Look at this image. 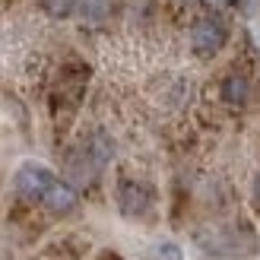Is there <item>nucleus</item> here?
<instances>
[{
  "label": "nucleus",
  "instance_id": "obj_1",
  "mask_svg": "<svg viewBox=\"0 0 260 260\" xmlns=\"http://www.w3.org/2000/svg\"><path fill=\"white\" fill-rule=\"evenodd\" d=\"M225 38H229V29H225L222 19L203 16V19L190 29V48H193V54H197V57L206 60V57H213V54H219V51H222Z\"/></svg>",
  "mask_w": 260,
  "mask_h": 260
},
{
  "label": "nucleus",
  "instance_id": "obj_2",
  "mask_svg": "<svg viewBox=\"0 0 260 260\" xmlns=\"http://www.w3.org/2000/svg\"><path fill=\"white\" fill-rule=\"evenodd\" d=\"M54 172L51 168H45V165H38V162H25L19 172H16V190L22 193L25 200H42L45 193H48V187L54 184Z\"/></svg>",
  "mask_w": 260,
  "mask_h": 260
},
{
  "label": "nucleus",
  "instance_id": "obj_3",
  "mask_svg": "<svg viewBox=\"0 0 260 260\" xmlns=\"http://www.w3.org/2000/svg\"><path fill=\"white\" fill-rule=\"evenodd\" d=\"M118 206H121L124 216L137 219V216H143L149 210V190L143 184H134V181H124L121 190H118Z\"/></svg>",
  "mask_w": 260,
  "mask_h": 260
},
{
  "label": "nucleus",
  "instance_id": "obj_4",
  "mask_svg": "<svg viewBox=\"0 0 260 260\" xmlns=\"http://www.w3.org/2000/svg\"><path fill=\"white\" fill-rule=\"evenodd\" d=\"M42 203L48 206L51 213L67 216V213H73L76 206H80V197H76V190L67 184V181H54V184L48 187V193L42 197Z\"/></svg>",
  "mask_w": 260,
  "mask_h": 260
},
{
  "label": "nucleus",
  "instance_id": "obj_5",
  "mask_svg": "<svg viewBox=\"0 0 260 260\" xmlns=\"http://www.w3.org/2000/svg\"><path fill=\"white\" fill-rule=\"evenodd\" d=\"M248 92H251V86H248V80L244 76H238V73H232V76H225V83H222V99L229 102V105H244L248 102Z\"/></svg>",
  "mask_w": 260,
  "mask_h": 260
},
{
  "label": "nucleus",
  "instance_id": "obj_6",
  "mask_svg": "<svg viewBox=\"0 0 260 260\" xmlns=\"http://www.w3.org/2000/svg\"><path fill=\"white\" fill-rule=\"evenodd\" d=\"M80 16L86 19V22H102L111 13V0H80Z\"/></svg>",
  "mask_w": 260,
  "mask_h": 260
},
{
  "label": "nucleus",
  "instance_id": "obj_7",
  "mask_svg": "<svg viewBox=\"0 0 260 260\" xmlns=\"http://www.w3.org/2000/svg\"><path fill=\"white\" fill-rule=\"evenodd\" d=\"M76 7H80V0H42V10L48 13V16H54V19L73 16Z\"/></svg>",
  "mask_w": 260,
  "mask_h": 260
},
{
  "label": "nucleus",
  "instance_id": "obj_8",
  "mask_svg": "<svg viewBox=\"0 0 260 260\" xmlns=\"http://www.w3.org/2000/svg\"><path fill=\"white\" fill-rule=\"evenodd\" d=\"M111 152H114V146H111V140L105 137V134H99L95 140H92V146H89V155L102 165V162H108L111 159Z\"/></svg>",
  "mask_w": 260,
  "mask_h": 260
},
{
  "label": "nucleus",
  "instance_id": "obj_9",
  "mask_svg": "<svg viewBox=\"0 0 260 260\" xmlns=\"http://www.w3.org/2000/svg\"><path fill=\"white\" fill-rule=\"evenodd\" d=\"M152 260H181V248L172 241H155L152 244V251H149Z\"/></svg>",
  "mask_w": 260,
  "mask_h": 260
},
{
  "label": "nucleus",
  "instance_id": "obj_10",
  "mask_svg": "<svg viewBox=\"0 0 260 260\" xmlns=\"http://www.w3.org/2000/svg\"><path fill=\"white\" fill-rule=\"evenodd\" d=\"M254 197L260 200V175H257V181H254Z\"/></svg>",
  "mask_w": 260,
  "mask_h": 260
}]
</instances>
